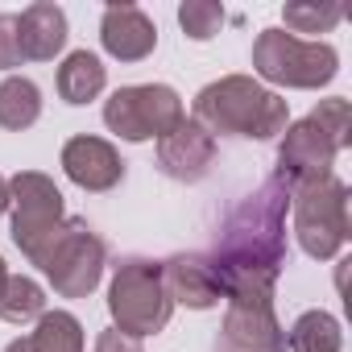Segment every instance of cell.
Instances as JSON below:
<instances>
[{
    "label": "cell",
    "mask_w": 352,
    "mask_h": 352,
    "mask_svg": "<svg viewBox=\"0 0 352 352\" xmlns=\"http://www.w3.org/2000/svg\"><path fill=\"white\" fill-rule=\"evenodd\" d=\"M344 348V331L340 319L327 311H302L286 336V352H340Z\"/></svg>",
    "instance_id": "17"
},
{
    "label": "cell",
    "mask_w": 352,
    "mask_h": 352,
    "mask_svg": "<svg viewBox=\"0 0 352 352\" xmlns=\"http://www.w3.org/2000/svg\"><path fill=\"white\" fill-rule=\"evenodd\" d=\"M253 71L278 87H327L340 71V54L327 42H307L286 30H261L253 42Z\"/></svg>",
    "instance_id": "7"
},
{
    "label": "cell",
    "mask_w": 352,
    "mask_h": 352,
    "mask_svg": "<svg viewBox=\"0 0 352 352\" xmlns=\"http://www.w3.org/2000/svg\"><path fill=\"white\" fill-rule=\"evenodd\" d=\"M179 25H183L187 38L208 42L224 25V5H216V0H183L179 5Z\"/></svg>",
    "instance_id": "22"
},
{
    "label": "cell",
    "mask_w": 352,
    "mask_h": 352,
    "mask_svg": "<svg viewBox=\"0 0 352 352\" xmlns=\"http://www.w3.org/2000/svg\"><path fill=\"white\" fill-rule=\"evenodd\" d=\"M286 208L290 187L270 174L220 224L216 249L208 257L228 302H274V286L286 265Z\"/></svg>",
    "instance_id": "1"
},
{
    "label": "cell",
    "mask_w": 352,
    "mask_h": 352,
    "mask_svg": "<svg viewBox=\"0 0 352 352\" xmlns=\"http://www.w3.org/2000/svg\"><path fill=\"white\" fill-rule=\"evenodd\" d=\"M104 257H108V249L91 232V224L79 216H67L50 232V241L38 249L34 265L50 278V286L63 298H87L104 278Z\"/></svg>",
    "instance_id": "5"
},
{
    "label": "cell",
    "mask_w": 352,
    "mask_h": 352,
    "mask_svg": "<svg viewBox=\"0 0 352 352\" xmlns=\"http://www.w3.org/2000/svg\"><path fill=\"white\" fill-rule=\"evenodd\" d=\"M5 352H34V344H30V336H21V340H13Z\"/></svg>",
    "instance_id": "26"
},
{
    "label": "cell",
    "mask_w": 352,
    "mask_h": 352,
    "mask_svg": "<svg viewBox=\"0 0 352 352\" xmlns=\"http://www.w3.org/2000/svg\"><path fill=\"white\" fill-rule=\"evenodd\" d=\"M220 340L224 352H286V331L274 302H228Z\"/></svg>",
    "instance_id": "12"
},
{
    "label": "cell",
    "mask_w": 352,
    "mask_h": 352,
    "mask_svg": "<svg viewBox=\"0 0 352 352\" xmlns=\"http://www.w3.org/2000/svg\"><path fill=\"white\" fill-rule=\"evenodd\" d=\"M42 311H46L42 286L25 274H9L5 290H0V319L5 323H30V319H42Z\"/></svg>",
    "instance_id": "20"
},
{
    "label": "cell",
    "mask_w": 352,
    "mask_h": 352,
    "mask_svg": "<svg viewBox=\"0 0 352 352\" xmlns=\"http://www.w3.org/2000/svg\"><path fill=\"white\" fill-rule=\"evenodd\" d=\"M5 212H9V179L0 174V216H5Z\"/></svg>",
    "instance_id": "25"
},
{
    "label": "cell",
    "mask_w": 352,
    "mask_h": 352,
    "mask_svg": "<svg viewBox=\"0 0 352 352\" xmlns=\"http://www.w3.org/2000/svg\"><path fill=\"white\" fill-rule=\"evenodd\" d=\"M63 170L83 191H112L124 179V162H120L116 145L104 141V137H87V133L71 137L63 145Z\"/></svg>",
    "instance_id": "13"
},
{
    "label": "cell",
    "mask_w": 352,
    "mask_h": 352,
    "mask_svg": "<svg viewBox=\"0 0 352 352\" xmlns=\"http://www.w3.org/2000/svg\"><path fill=\"white\" fill-rule=\"evenodd\" d=\"M9 208H13V245L34 261L38 249L50 241V232L67 220L63 216V191L50 174L21 170L9 179Z\"/></svg>",
    "instance_id": "9"
},
{
    "label": "cell",
    "mask_w": 352,
    "mask_h": 352,
    "mask_svg": "<svg viewBox=\"0 0 352 352\" xmlns=\"http://www.w3.org/2000/svg\"><path fill=\"white\" fill-rule=\"evenodd\" d=\"M5 282H9V270H5V257H0V290H5Z\"/></svg>",
    "instance_id": "27"
},
{
    "label": "cell",
    "mask_w": 352,
    "mask_h": 352,
    "mask_svg": "<svg viewBox=\"0 0 352 352\" xmlns=\"http://www.w3.org/2000/svg\"><path fill=\"white\" fill-rule=\"evenodd\" d=\"M96 352H145V348H141V340H133V336H124V331L108 327V331H100Z\"/></svg>",
    "instance_id": "24"
},
{
    "label": "cell",
    "mask_w": 352,
    "mask_h": 352,
    "mask_svg": "<svg viewBox=\"0 0 352 352\" xmlns=\"http://www.w3.org/2000/svg\"><path fill=\"white\" fill-rule=\"evenodd\" d=\"M42 116V91L34 79L25 75H9L5 83H0V129H30L34 120Z\"/></svg>",
    "instance_id": "18"
},
{
    "label": "cell",
    "mask_w": 352,
    "mask_h": 352,
    "mask_svg": "<svg viewBox=\"0 0 352 352\" xmlns=\"http://www.w3.org/2000/svg\"><path fill=\"white\" fill-rule=\"evenodd\" d=\"M30 344L34 352H83V327L71 311H42Z\"/></svg>",
    "instance_id": "19"
},
{
    "label": "cell",
    "mask_w": 352,
    "mask_h": 352,
    "mask_svg": "<svg viewBox=\"0 0 352 352\" xmlns=\"http://www.w3.org/2000/svg\"><path fill=\"white\" fill-rule=\"evenodd\" d=\"M21 38H17V13H0V71L21 67Z\"/></svg>",
    "instance_id": "23"
},
{
    "label": "cell",
    "mask_w": 352,
    "mask_h": 352,
    "mask_svg": "<svg viewBox=\"0 0 352 352\" xmlns=\"http://www.w3.org/2000/svg\"><path fill=\"white\" fill-rule=\"evenodd\" d=\"M104 83H108V71L91 50H75L58 67V96L67 104H91L104 91Z\"/></svg>",
    "instance_id": "16"
},
{
    "label": "cell",
    "mask_w": 352,
    "mask_h": 352,
    "mask_svg": "<svg viewBox=\"0 0 352 352\" xmlns=\"http://www.w3.org/2000/svg\"><path fill=\"white\" fill-rule=\"evenodd\" d=\"M162 286L170 302H183L195 311H208L224 298V282L208 253H174L162 261Z\"/></svg>",
    "instance_id": "11"
},
{
    "label": "cell",
    "mask_w": 352,
    "mask_h": 352,
    "mask_svg": "<svg viewBox=\"0 0 352 352\" xmlns=\"http://www.w3.org/2000/svg\"><path fill=\"white\" fill-rule=\"evenodd\" d=\"M352 145V108L348 100H319L298 124L286 129L278 145V170L274 179H282L290 191L315 179H327L331 162L340 149Z\"/></svg>",
    "instance_id": "3"
},
{
    "label": "cell",
    "mask_w": 352,
    "mask_h": 352,
    "mask_svg": "<svg viewBox=\"0 0 352 352\" xmlns=\"http://www.w3.org/2000/svg\"><path fill=\"white\" fill-rule=\"evenodd\" d=\"M290 208H294V236L302 245L307 257L327 261L348 245V183L327 174V179L302 183L290 191Z\"/></svg>",
    "instance_id": "6"
},
{
    "label": "cell",
    "mask_w": 352,
    "mask_h": 352,
    "mask_svg": "<svg viewBox=\"0 0 352 352\" xmlns=\"http://www.w3.org/2000/svg\"><path fill=\"white\" fill-rule=\"evenodd\" d=\"M183 100L166 83H133V87H116L112 100L104 104V124L120 137V141H149V137H166L179 124Z\"/></svg>",
    "instance_id": "8"
},
{
    "label": "cell",
    "mask_w": 352,
    "mask_h": 352,
    "mask_svg": "<svg viewBox=\"0 0 352 352\" xmlns=\"http://www.w3.org/2000/svg\"><path fill=\"white\" fill-rule=\"evenodd\" d=\"M282 21H286V34H327L344 21V9L340 5H315V0H290L282 9Z\"/></svg>",
    "instance_id": "21"
},
{
    "label": "cell",
    "mask_w": 352,
    "mask_h": 352,
    "mask_svg": "<svg viewBox=\"0 0 352 352\" xmlns=\"http://www.w3.org/2000/svg\"><path fill=\"white\" fill-rule=\"evenodd\" d=\"M286 120L290 104L249 75H224L195 96V124H204L212 137L220 133V137L270 141L286 133Z\"/></svg>",
    "instance_id": "2"
},
{
    "label": "cell",
    "mask_w": 352,
    "mask_h": 352,
    "mask_svg": "<svg viewBox=\"0 0 352 352\" xmlns=\"http://www.w3.org/2000/svg\"><path fill=\"white\" fill-rule=\"evenodd\" d=\"M100 42L120 63H141L157 46V25L137 5H108L100 21Z\"/></svg>",
    "instance_id": "14"
},
{
    "label": "cell",
    "mask_w": 352,
    "mask_h": 352,
    "mask_svg": "<svg viewBox=\"0 0 352 352\" xmlns=\"http://www.w3.org/2000/svg\"><path fill=\"white\" fill-rule=\"evenodd\" d=\"M108 315H112V327L133 340L162 331L174 315V302L162 286V261H149V257L116 261L112 286H108Z\"/></svg>",
    "instance_id": "4"
},
{
    "label": "cell",
    "mask_w": 352,
    "mask_h": 352,
    "mask_svg": "<svg viewBox=\"0 0 352 352\" xmlns=\"http://www.w3.org/2000/svg\"><path fill=\"white\" fill-rule=\"evenodd\" d=\"M17 38H21V54L34 63H50L54 54H63L71 30H67V13L50 0H38L17 17Z\"/></svg>",
    "instance_id": "15"
},
{
    "label": "cell",
    "mask_w": 352,
    "mask_h": 352,
    "mask_svg": "<svg viewBox=\"0 0 352 352\" xmlns=\"http://www.w3.org/2000/svg\"><path fill=\"white\" fill-rule=\"evenodd\" d=\"M216 162V137L195 124V120H179L166 137H157V170L174 183H199L208 179V170Z\"/></svg>",
    "instance_id": "10"
}]
</instances>
